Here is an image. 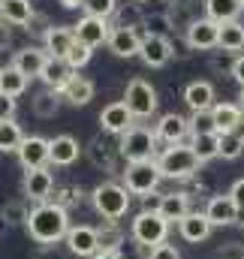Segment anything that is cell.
<instances>
[{"label": "cell", "instance_id": "1", "mask_svg": "<svg viewBox=\"0 0 244 259\" xmlns=\"http://www.w3.org/2000/svg\"><path fill=\"white\" fill-rule=\"evenodd\" d=\"M24 229L36 244H58L72 229L69 226V211L55 205V202H43V205L30 208V217H27Z\"/></svg>", "mask_w": 244, "mask_h": 259}, {"label": "cell", "instance_id": "2", "mask_svg": "<svg viewBox=\"0 0 244 259\" xmlns=\"http://www.w3.org/2000/svg\"><path fill=\"white\" fill-rule=\"evenodd\" d=\"M157 166H160V172H163V178H175V181H184V178H193L196 172H199V157H196V151L181 142V145H169V148H163L160 154H157Z\"/></svg>", "mask_w": 244, "mask_h": 259}, {"label": "cell", "instance_id": "3", "mask_svg": "<svg viewBox=\"0 0 244 259\" xmlns=\"http://www.w3.org/2000/svg\"><path fill=\"white\" fill-rule=\"evenodd\" d=\"M130 190L118 184V181H106V184H97L94 187V193H91V202H94V208H97V214L100 217H106V220H121L124 214L130 211Z\"/></svg>", "mask_w": 244, "mask_h": 259}, {"label": "cell", "instance_id": "4", "mask_svg": "<svg viewBox=\"0 0 244 259\" xmlns=\"http://www.w3.org/2000/svg\"><path fill=\"white\" fill-rule=\"evenodd\" d=\"M130 235L136 244H145V247H157L166 241L169 235V220L160 214V211H139L130 223Z\"/></svg>", "mask_w": 244, "mask_h": 259}, {"label": "cell", "instance_id": "5", "mask_svg": "<svg viewBox=\"0 0 244 259\" xmlns=\"http://www.w3.org/2000/svg\"><path fill=\"white\" fill-rule=\"evenodd\" d=\"M121 178H124V187H127L130 193L145 199V196L157 193V184H160L163 172H160L157 160H145V163H127V169L121 172Z\"/></svg>", "mask_w": 244, "mask_h": 259}, {"label": "cell", "instance_id": "6", "mask_svg": "<svg viewBox=\"0 0 244 259\" xmlns=\"http://www.w3.org/2000/svg\"><path fill=\"white\" fill-rule=\"evenodd\" d=\"M157 133L148 127H133L121 136V157L127 163H145V160H154V151H157Z\"/></svg>", "mask_w": 244, "mask_h": 259}, {"label": "cell", "instance_id": "7", "mask_svg": "<svg viewBox=\"0 0 244 259\" xmlns=\"http://www.w3.org/2000/svg\"><path fill=\"white\" fill-rule=\"evenodd\" d=\"M124 103H127V109L133 112V118H151L154 112H157V91H154V84L151 81H145V78H130L127 81V91H124Z\"/></svg>", "mask_w": 244, "mask_h": 259}, {"label": "cell", "instance_id": "8", "mask_svg": "<svg viewBox=\"0 0 244 259\" xmlns=\"http://www.w3.org/2000/svg\"><path fill=\"white\" fill-rule=\"evenodd\" d=\"M187 36V46L193 52H211V49H220V24L211 21L208 15L205 18H193L190 27L184 30Z\"/></svg>", "mask_w": 244, "mask_h": 259}, {"label": "cell", "instance_id": "9", "mask_svg": "<svg viewBox=\"0 0 244 259\" xmlns=\"http://www.w3.org/2000/svg\"><path fill=\"white\" fill-rule=\"evenodd\" d=\"M18 163L27 169H46V163H52V139L43 136H24L21 148H18Z\"/></svg>", "mask_w": 244, "mask_h": 259}, {"label": "cell", "instance_id": "10", "mask_svg": "<svg viewBox=\"0 0 244 259\" xmlns=\"http://www.w3.org/2000/svg\"><path fill=\"white\" fill-rule=\"evenodd\" d=\"M63 244H66V250L72 256H78V259H94L100 253V235H97L94 226H72L66 232Z\"/></svg>", "mask_w": 244, "mask_h": 259}, {"label": "cell", "instance_id": "11", "mask_svg": "<svg viewBox=\"0 0 244 259\" xmlns=\"http://www.w3.org/2000/svg\"><path fill=\"white\" fill-rule=\"evenodd\" d=\"M172 55H175V49H172L169 36H160V33H145V36H142V52H139V58H142L145 66L160 69V66H166L172 61Z\"/></svg>", "mask_w": 244, "mask_h": 259}, {"label": "cell", "instance_id": "12", "mask_svg": "<svg viewBox=\"0 0 244 259\" xmlns=\"http://www.w3.org/2000/svg\"><path fill=\"white\" fill-rule=\"evenodd\" d=\"M72 30H75V39H78V42H85V46L97 49V46L109 42V36H112V30H115V27H109V21H106V18L85 15V18H78V24H72Z\"/></svg>", "mask_w": 244, "mask_h": 259}, {"label": "cell", "instance_id": "13", "mask_svg": "<svg viewBox=\"0 0 244 259\" xmlns=\"http://www.w3.org/2000/svg\"><path fill=\"white\" fill-rule=\"evenodd\" d=\"M136 118H133V112L127 109V103L118 100V103H109L103 112H100V127L103 133H109V136H124L127 130H133Z\"/></svg>", "mask_w": 244, "mask_h": 259}, {"label": "cell", "instance_id": "14", "mask_svg": "<svg viewBox=\"0 0 244 259\" xmlns=\"http://www.w3.org/2000/svg\"><path fill=\"white\" fill-rule=\"evenodd\" d=\"M109 52L115 55V58H139V52H142V36L130 27V24H121V27H115L112 30V36H109Z\"/></svg>", "mask_w": 244, "mask_h": 259}, {"label": "cell", "instance_id": "15", "mask_svg": "<svg viewBox=\"0 0 244 259\" xmlns=\"http://www.w3.org/2000/svg\"><path fill=\"white\" fill-rule=\"evenodd\" d=\"M55 193V178L49 169H27L24 172V196L36 205L49 202V196Z\"/></svg>", "mask_w": 244, "mask_h": 259}, {"label": "cell", "instance_id": "16", "mask_svg": "<svg viewBox=\"0 0 244 259\" xmlns=\"http://www.w3.org/2000/svg\"><path fill=\"white\" fill-rule=\"evenodd\" d=\"M157 139L160 142H166V145H181L184 139L190 136V118H184L178 112H169V115H163L160 121H157Z\"/></svg>", "mask_w": 244, "mask_h": 259}, {"label": "cell", "instance_id": "17", "mask_svg": "<svg viewBox=\"0 0 244 259\" xmlns=\"http://www.w3.org/2000/svg\"><path fill=\"white\" fill-rule=\"evenodd\" d=\"M238 205L232 202V196H211L208 205H205V217L211 220V226H232L238 223Z\"/></svg>", "mask_w": 244, "mask_h": 259}, {"label": "cell", "instance_id": "18", "mask_svg": "<svg viewBox=\"0 0 244 259\" xmlns=\"http://www.w3.org/2000/svg\"><path fill=\"white\" fill-rule=\"evenodd\" d=\"M46 64H49V52L46 49H36V46H27V49H21V52L12 55V66L21 69L27 78H39Z\"/></svg>", "mask_w": 244, "mask_h": 259}, {"label": "cell", "instance_id": "19", "mask_svg": "<svg viewBox=\"0 0 244 259\" xmlns=\"http://www.w3.org/2000/svg\"><path fill=\"white\" fill-rule=\"evenodd\" d=\"M118 154H121V145H115V142L109 139V133H106V136H97V139L88 145L91 163H94L97 169H106V172L115 169V157H118Z\"/></svg>", "mask_w": 244, "mask_h": 259}, {"label": "cell", "instance_id": "20", "mask_svg": "<svg viewBox=\"0 0 244 259\" xmlns=\"http://www.w3.org/2000/svg\"><path fill=\"white\" fill-rule=\"evenodd\" d=\"M43 42H46V52H49V58H66L69 55V49L75 46V30L72 27H46V33H43Z\"/></svg>", "mask_w": 244, "mask_h": 259}, {"label": "cell", "instance_id": "21", "mask_svg": "<svg viewBox=\"0 0 244 259\" xmlns=\"http://www.w3.org/2000/svg\"><path fill=\"white\" fill-rule=\"evenodd\" d=\"M211 229H214V226H211V220L205 217V211H190L181 223H178L181 238L190 241V244H202V241L211 235Z\"/></svg>", "mask_w": 244, "mask_h": 259}, {"label": "cell", "instance_id": "22", "mask_svg": "<svg viewBox=\"0 0 244 259\" xmlns=\"http://www.w3.org/2000/svg\"><path fill=\"white\" fill-rule=\"evenodd\" d=\"M184 103L190 112H211L214 109V84L211 81H190L184 88Z\"/></svg>", "mask_w": 244, "mask_h": 259}, {"label": "cell", "instance_id": "23", "mask_svg": "<svg viewBox=\"0 0 244 259\" xmlns=\"http://www.w3.org/2000/svg\"><path fill=\"white\" fill-rule=\"evenodd\" d=\"M72 75H75V69L66 64V61H61V58H49V64H46V69H43V81H46V88H52V91H58L61 94L63 88L72 81Z\"/></svg>", "mask_w": 244, "mask_h": 259}, {"label": "cell", "instance_id": "24", "mask_svg": "<svg viewBox=\"0 0 244 259\" xmlns=\"http://www.w3.org/2000/svg\"><path fill=\"white\" fill-rule=\"evenodd\" d=\"M0 21L6 24H30L33 21V3L30 0H0Z\"/></svg>", "mask_w": 244, "mask_h": 259}, {"label": "cell", "instance_id": "25", "mask_svg": "<svg viewBox=\"0 0 244 259\" xmlns=\"http://www.w3.org/2000/svg\"><path fill=\"white\" fill-rule=\"evenodd\" d=\"M82 154V145L72 136H55L52 139V166H72Z\"/></svg>", "mask_w": 244, "mask_h": 259}, {"label": "cell", "instance_id": "26", "mask_svg": "<svg viewBox=\"0 0 244 259\" xmlns=\"http://www.w3.org/2000/svg\"><path fill=\"white\" fill-rule=\"evenodd\" d=\"M94 81L91 78H85V75H72V81L66 84L61 91V97L69 103V106H88L91 100H94Z\"/></svg>", "mask_w": 244, "mask_h": 259}, {"label": "cell", "instance_id": "27", "mask_svg": "<svg viewBox=\"0 0 244 259\" xmlns=\"http://www.w3.org/2000/svg\"><path fill=\"white\" fill-rule=\"evenodd\" d=\"M244 3L241 0H205V15L217 24H226V21H238Z\"/></svg>", "mask_w": 244, "mask_h": 259}, {"label": "cell", "instance_id": "28", "mask_svg": "<svg viewBox=\"0 0 244 259\" xmlns=\"http://www.w3.org/2000/svg\"><path fill=\"white\" fill-rule=\"evenodd\" d=\"M211 115H214V127H217V133H232L235 124L241 121L244 109L235 106V103H214Z\"/></svg>", "mask_w": 244, "mask_h": 259}, {"label": "cell", "instance_id": "29", "mask_svg": "<svg viewBox=\"0 0 244 259\" xmlns=\"http://www.w3.org/2000/svg\"><path fill=\"white\" fill-rule=\"evenodd\" d=\"M160 214L169 223H181L184 217L190 214V196L187 193H166L163 196V205H160Z\"/></svg>", "mask_w": 244, "mask_h": 259}, {"label": "cell", "instance_id": "30", "mask_svg": "<svg viewBox=\"0 0 244 259\" xmlns=\"http://www.w3.org/2000/svg\"><path fill=\"white\" fill-rule=\"evenodd\" d=\"M30 109H33V115H36V118L49 121V118H55V115H58V109H61V94H58V91H52V88H46V91H39V94L30 100Z\"/></svg>", "mask_w": 244, "mask_h": 259}, {"label": "cell", "instance_id": "31", "mask_svg": "<svg viewBox=\"0 0 244 259\" xmlns=\"http://www.w3.org/2000/svg\"><path fill=\"white\" fill-rule=\"evenodd\" d=\"M190 148L196 151L199 163H208V160L220 157V133H208V136H190Z\"/></svg>", "mask_w": 244, "mask_h": 259}, {"label": "cell", "instance_id": "32", "mask_svg": "<svg viewBox=\"0 0 244 259\" xmlns=\"http://www.w3.org/2000/svg\"><path fill=\"white\" fill-rule=\"evenodd\" d=\"M27 75L21 72V69H15V66L9 64L3 72H0V94H9V97H21L24 91H27Z\"/></svg>", "mask_w": 244, "mask_h": 259}, {"label": "cell", "instance_id": "33", "mask_svg": "<svg viewBox=\"0 0 244 259\" xmlns=\"http://www.w3.org/2000/svg\"><path fill=\"white\" fill-rule=\"evenodd\" d=\"M24 133L15 121H0V154H18Z\"/></svg>", "mask_w": 244, "mask_h": 259}, {"label": "cell", "instance_id": "34", "mask_svg": "<svg viewBox=\"0 0 244 259\" xmlns=\"http://www.w3.org/2000/svg\"><path fill=\"white\" fill-rule=\"evenodd\" d=\"M220 49L223 52H241L244 49V24L241 21L220 24Z\"/></svg>", "mask_w": 244, "mask_h": 259}, {"label": "cell", "instance_id": "35", "mask_svg": "<svg viewBox=\"0 0 244 259\" xmlns=\"http://www.w3.org/2000/svg\"><path fill=\"white\" fill-rule=\"evenodd\" d=\"M97 235H100V250H118L124 244V232L118 229L115 220H106V223L97 229Z\"/></svg>", "mask_w": 244, "mask_h": 259}, {"label": "cell", "instance_id": "36", "mask_svg": "<svg viewBox=\"0 0 244 259\" xmlns=\"http://www.w3.org/2000/svg\"><path fill=\"white\" fill-rule=\"evenodd\" d=\"M0 217L6 220V226H18V223H27L30 208H27L24 202H6V205L0 208Z\"/></svg>", "mask_w": 244, "mask_h": 259}, {"label": "cell", "instance_id": "37", "mask_svg": "<svg viewBox=\"0 0 244 259\" xmlns=\"http://www.w3.org/2000/svg\"><path fill=\"white\" fill-rule=\"evenodd\" d=\"M244 154V142L232 133H220V160H238Z\"/></svg>", "mask_w": 244, "mask_h": 259}, {"label": "cell", "instance_id": "38", "mask_svg": "<svg viewBox=\"0 0 244 259\" xmlns=\"http://www.w3.org/2000/svg\"><path fill=\"white\" fill-rule=\"evenodd\" d=\"M85 15H94V18H112L115 9H118V0H85Z\"/></svg>", "mask_w": 244, "mask_h": 259}, {"label": "cell", "instance_id": "39", "mask_svg": "<svg viewBox=\"0 0 244 259\" xmlns=\"http://www.w3.org/2000/svg\"><path fill=\"white\" fill-rule=\"evenodd\" d=\"M208 133H217L214 115L211 112H193L190 115V136H208Z\"/></svg>", "mask_w": 244, "mask_h": 259}, {"label": "cell", "instance_id": "40", "mask_svg": "<svg viewBox=\"0 0 244 259\" xmlns=\"http://www.w3.org/2000/svg\"><path fill=\"white\" fill-rule=\"evenodd\" d=\"M91 55H94V49L75 39V46L69 49V55H66L63 61H66V64H69V66H72V69H75V72H78L82 66H88V64H91Z\"/></svg>", "mask_w": 244, "mask_h": 259}, {"label": "cell", "instance_id": "41", "mask_svg": "<svg viewBox=\"0 0 244 259\" xmlns=\"http://www.w3.org/2000/svg\"><path fill=\"white\" fill-rule=\"evenodd\" d=\"M142 24L148 27V33H160V36H166V30H172V18H169V12L145 15V21H142Z\"/></svg>", "mask_w": 244, "mask_h": 259}, {"label": "cell", "instance_id": "42", "mask_svg": "<svg viewBox=\"0 0 244 259\" xmlns=\"http://www.w3.org/2000/svg\"><path fill=\"white\" fill-rule=\"evenodd\" d=\"M75 202H82V190L78 187H58L55 190V205L69 211V205H75Z\"/></svg>", "mask_w": 244, "mask_h": 259}, {"label": "cell", "instance_id": "43", "mask_svg": "<svg viewBox=\"0 0 244 259\" xmlns=\"http://www.w3.org/2000/svg\"><path fill=\"white\" fill-rule=\"evenodd\" d=\"M66 253H69V250H63L58 244H39L30 259H66Z\"/></svg>", "mask_w": 244, "mask_h": 259}, {"label": "cell", "instance_id": "44", "mask_svg": "<svg viewBox=\"0 0 244 259\" xmlns=\"http://www.w3.org/2000/svg\"><path fill=\"white\" fill-rule=\"evenodd\" d=\"M15 109H18L15 97H9V94H0V121H15Z\"/></svg>", "mask_w": 244, "mask_h": 259}, {"label": "cell", "instance_id": "45", "mask_svg": "<svg viewBox=\"0 0 244 259\" xmlns=\"http://www.w3.org/2000/svg\"><path fill=\"white\" fill-rule=\"evenodd\" d=\"M217 259H244V244H238V241L223 244V247L217 250Z\"/></svg>", "mask_w": 244, "mask_h": 259}, {"label": "cell", "instance_id": "46", "mask_svg": "<svg viewBox=\"0 0 244 259\" xmlns=\"http://www.w3.org/2000/svg\"><path fill=\"white\" fill-rule=\"evenodd\" d=\"M151 259H181V253H178V247L175 244H157L154 250H151Z\"/></svg>", "mask_w": 244, "mask_h": 259}, {"label": "cell", "instance_id": "47", "mask_svg": "<svg viewBox=\"0 0 244 259\" xmlns=\"http://www.w3.org/2000/svg\"><path fill=\"white\" fill-rule=\"evenodd\" d=\"M229 196H232V202L238 205V211H244V178H238V181L229 187Z\"/></svg>", "mask_w": 244, "mask_h": 259}, {"label": "cell", "instance_id": "48", "mask_svg": "<svg viewBox=\"0 0 244 259\" xmlns=\"http://www.w3.org/2000/svg\"><path fill=\"white\" fill-rule=\"evenodd\" d=\"M160 205H163V196L160 193H151L142 199V211H160Z\"/></svg>", "mask_w": 244, "mask_h": 259}, {"label": "cell", "instance_id": "49", "mask_svg": "<svg viewBox=\"0 0 244 259\" xmlns=\"http://www.w3.org/2000/svg\"><path fill=\"white\" fill-rule=\"evenodd\" d=\"M232 78L244 88V55H238V58L232 61Z\"/></svg>", "mask_w": 244, "mask_h": 259}, {"label": "cell", "instance_id": "50", "mask_svg": "<svg viewBox=\"0 0 244 259\" xmlns=\"http://www.w3.org/2000/svg\"><path fill=\"white\" fill-rule=\"evenodd\" d=\"M9 42H12V33H9L6 21H0V49H9Z\"/></svg>", "mask_w": 244, "mask_h": 259}, {"label": "cell", "instance_id": "51", "mask_svg": "<svg viewBox=\"0 0 244 259\" xmlns=\"http://www.w3.org/2000/svg\"><path fill=\"white\" fill-rule=\"evenodd\" d=\"M94 259H124V256H121V250H100Z\"/></svg>", "mask_w": 244, "mask_h": 259}, {"label": "cell", "instance_id": "52", "mask_svg": "<svg viewBox=\"0 0 244 259\" xmlns=\"http://www.w3.org/2000/svg\"><path fill=\"white\" fill-rule=\"evenodd\" d=\"M61 6H66V9H78V6H85V0H58Z\"/></svg>", "mask_w": 244, "mask_h": 259}, {"label": "cell", "instance_id": "53", "mask_svg": "<svg viewBox=\"0 0 244 259\" xmlns=\"http://www.w3.org/2000/svg\"><path fill=\"white\" fill-rule=\"evenodd\" d=\"M9 64H12V58H6V49H0V72H3Z\"/></svg>", "mask_w": 244, "mask_h": 259}, {"label": "cell", "instance_id": "54", "mask_svg": "<svg viewBox=\"0 0 244 259\" xmlns=\"http://www.w3.org/2000/svg\"><path fill=\"white\" fill-rule=\"evenodd\" d=\"M232 136H238V139L244 142V115H241V121L235 124V130H232Z\"/></svg>", "mask_w": 244, "mask_h": 259}, {"label": "cell", "instance_id": "55", "mask_svg": "<svg viewBox=\"0 0 244 259\" xmlns=\"http://www.w3.org/2000/svg\"><path fill=\"white\" fill-rule=\"evenodd\" d=\"M238 100H241V109H244V88H241V97H238Z\"/></svg>", "mask_w": 244, "mask_h": 259}, {"label": "cell", "instance_id": "56", "mask_svg": "<svg viewBox=\"0 0 244 259\" xmlns=\"http://www.w3.org/2000/svg\"><path fill=\"white\" fill-rule=\"evenodd\" d=\"M133 3H148V0H133Z\"/></svg>", "mask_w": 244, "mask_h": 259}, {"label": "cell", "instance_id": "57", "mask_svg": "<svg viewBox=\"0 0 244 259\" xmlns=\"http://www.w3.org/2000/svg\"><path fill=\"white\" fill-rule=\"evenodd\" d=\"M241 3H244V0H241Z\"/></svg>", "mask_w": 244, "mask_h": 259}]
</instances>
